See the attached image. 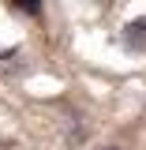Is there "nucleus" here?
Returning <instances> with one entry per match:
<instances>
[{"mask_svg":"<svg viewBox=\"0 0 146 150\" xmlns=\"http://www.w3.org/2000/svg\"><path fill=\"white\" fill-rule=\"evenodd\" d=\"M120 45L131 49V53H142V49H146V15L142 19H131L128 26L120 30Z\"/></svg>","mask_w":146,"mask_h":150,"instance_id":"f257e3e1","label":"nucleus"},{"mask_svg":"<svg viewBox=\"0 0 146 150\" xmlns=\"http://www.w3.org/2000/svg\"><path fill=\"white\" fill-rule=\"evenodd\" d=\"M8 4H11V8H15V11H23V15H41V8H45V0H8Z\"/></svg>","mask_w":146,"mask_h":150,"instance_id":"f03ea898","label":"nucleus"},{"mask_svg":"<svg viewBox=\"0 0 146 150\" xmlns=\"http://www.w3.org/2000/svg\"><path fill=\"white\" fill-rule=\"evenodd\" d=\"M101 150H120V146H101Z\"/></svg>","mask_w":146,"mask_h":150,"instance_id":"7ed1b4c3","label":"nucleus"}]
</instances>
